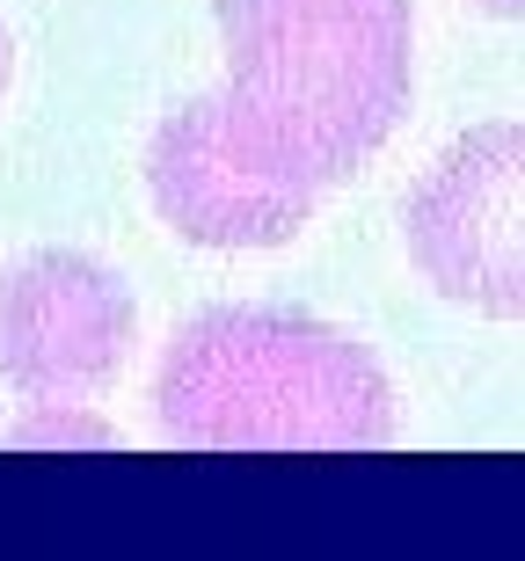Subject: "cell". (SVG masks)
<instances>
[{"instance_id":"1","label":"cell","mask_w":525,"mask_h":561,"mask_svg":"<svg viewBox=\"0 0 525 561\" xmlns=\"http://www.w3.org/2000/svg\"><path fill=\"white\" fill-rule=\"evenodd\" d=\"M227 125L321 197L387 146L409 110V0H219Z\"/></svg>"},{"instance_id":"2","label":"cell","mask_w":525,"mask_h":561,"mask_svg":"<svg viewBox=\"0 0 525 561\" xmlns=\"http://www.w3.org/2000/svg\"><path fill=\"white\" fill-rule=\"evenodd\" d=\"M153 416L197 453H373L395 437V394L373 351L315 313L212 307L161 351Z\"/></svg>"},{"instance_id":"3","label":"cell","mask_w":525,"mask_h":561,"mask_svg":"<svg viewBox=\"0 0 525 561\" xmlns=\"http://www.w3.org/2000/svg\"><path fill=\"white\" fill-rule=\"evenodd\" d=\"M409 263L438 299L497 321L525 313V125L453 139L401 205Z\"/></svg>"},{"instance_id":"4","label":"cell","mask_w":525,"mask_h":561,"mask_svg":"<svg viewBox=\"0 0 525 561\" xmlns=\"http://www.w3.org/2000/svg\"><path fill=\"white\" fill-rule=\"evenodd\" d=\"M147 197L197 249H277L315 211V190L263 161L227 125L219 95H197L161 117L147 146Z\"/></svg>"},{"instance_id":"5","label":"cell","mask_w":525,"mask_h":561,"mask_svg":"<svg viewBox=\"0 0 525 561\" xmlns=\"http://www.w3.org/2000/svg\"><path fill=\"white\" fill-rule=\"evenodd\" d=\"M132 343L125 285L88 255H30L0 277V379L37 409L95 394Z\"/></svg>"},{"instance_id":"6","label":"cell","mask_w":525,"mask_h":561,"mask_svg":"<svg viewBox=\"0 0 525 561\" xmlns=\"http://www.w3.org/2000/svg\"><path fill=\"white\" fill-rule=\"evenodd\" d=\"M475 8H489V15H525V0H475Z\"/></svg>"},{"instance_id":"7","label":"cell","mask_w":525,"mask_h":561,"mask_svg":"<svg viewBox=\"0 0 525 561\" xmlns=\"http://www.w3.org/2000/svg\"><path fill=\"white\" fill-rule=\"evenodd\" d=\"M0 81H8V30H0Z\"/></svg>"}]
</instances>
